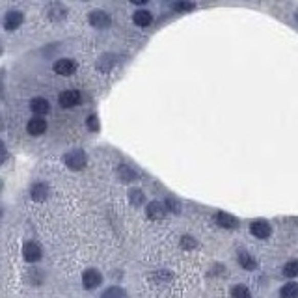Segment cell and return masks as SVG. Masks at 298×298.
Here are the masks:
<instances>
[{
  "mask_svg": "<svg viewBox=\"0 0 298 298\" xmlns=\"http://www.w3.org/2000/svg\"><path fill=\"white\" fill-rule=\"evenodd\" d=\"M26 131H28V134H32V136H39V134H43L47 131V121L43 118H32L30 121H28V125H26Z\"/></svg>",
  "mask_w": 298,
  "mask_h": 298,
  "instance_id": "10",
  "label": "cell"
},
{
  "mask_svg": "<svg viewBox=\"0 0 298 298\" xmlns=\"http://www.w3.org/2000/svg\"><path fill=\"white\" fill-rule=\"evenodd\" d=\"M181 246L183 248H188V250H190V248H196V241L194 239H192V237H183V241H181Z\"/></svg>",
  "mask_w": 298,
  "mask_h": 298,
  "instance_id": "24",
  "label": "cell"
},
{
  "mask_svg": "<svg viewBox=\"0 0 298 298\" xmlns=\"http://www.w3.org/2000/svg\"><path fill=\"white\" fill-rule=\"evenodd\" d=\"M101 282H103V276H101V272L99 270H95V268H88L86 272L82 274V285L84 289H95L101 285Z\"/></svg>",
  "mask_w": 298,
  "mask_h": 298,
  "instance_id": "3",
  "label": "cell"
},
{
  "mask_svg": "<svg viewBox=\"0 0 298 298\" xmlns=\"http://www.w3.org/2000/svg\"><path fill=\"white\" fill-rule=\"evenodd\" d=\"M250 231L257 237V239H267L270 235V224L267 220H253L250 224Z\"/></svg>",
  "mask_w": 298,
  "mask_h": 298,
  "instance_id": "9",
  "label": "cell"
},
{
  "mask_svg": "<svg viewBox=\"0 0 298 298\" xmlns=\"http://www.w3.org/2000/svg\"><path fill=\"white\" fill-rule=\"evenodd\" d=\"M133 21L136 26H142V28H144V26H149L153 23V13L147 10H138L133 15Z\"/></svg>",
  "mask_w": 298,
  "mask_h": 298,
  "instance_id": "12",
  "label": "cell"
},
{
  "mask_svg": "<svg viewBox=\"0 0 298 298\" xmlns=\"http://www.w3.org/2000/svg\"><path fill=\"white\" fill-rule=\"evenodd\" d=\"M101 298H127V293L121 287H118V285H112V287H108L104 291Z\"/></svg>",
  "mask_w": 298,
  "mask_h": 298,
  "instance_id": "17",
  "label": "cell"
},
{
  "mask_svg": "<svg viewBox=\"0 0 298 298\" xmlns=\"http://www.w3.org/2000/svg\"><path fill=\"white\" fill-rule=\"evenodd\" d=\"M283 274L287 278H294L298 276V259H294V261H289L285 263V267H283Z\"/></svg>",
  "mask_w": 298,
  "mask_h": 298,
  "instance_id": "18",
  "label": "cell"
},
{
  "mask_svg": "<svg viewBox=\"0 0 298 298\" xmlns=\"http://www.w3.org/2000/svg\"><path fill=\"white\" fill-rule=\"evenodd\" d=\"M0 192H2V181H0Z\"/></svg>",
  "mask_w": 298,
  "mask_h": 298,
  "instance_id": "26",
  "label": "cell"
},
{
  "mask_svg": "<svg viewBox=\"0 0 298 298\" xmlns=\"http://www.w3.org/2000/svg\"><path fill=\"white\" fill-rule=\"evenodd\" d=\"M6 155V145H4V142L0 140V157H4Z\"/></svg>",
  "mask_w": 298,
  "mask_h": 298,
  "instance_id": "25",
  "label": "cell"
},
{
  "mask_svg": "<svg viewBox=\"0 0 298 298\" xmlns=\"http://www.w3.org/2000/svg\"><path fill=\"white\" fill-rule=\"evenodd\" d=\"M0 129H2V123H0Z\"/></svg>",
  "mask_w": 298,
  "mask_h": 298,
  "instance_id": "29",
  "label": "cell"
},
{
  "mask_svg": "<svg viewBox=\"0 0 298 298\" xmlns=\"http://www.w3.org/2000/svg\"><path fill=\"white\" fill-rule=\"evenodd\" d=\"M23 257L28 263L39 261L41 259V246L36 244V242H26L25 246H23Z\"/></svg>",
  "mask_w": 298,
  "mask_h": 298,
  "instance_id": "5",
  "label": "cell"
},
{
  "mask_svg": "<svg viewBox=\"0 0 298 298\" xmlns=\"http://www.w3.org/2000/svg\"><path fill=\"white\" fill-rule=\"evenodd\" d=\"M280 296L282 298H298V283H287L280 289Z\"/></svg>",
  "mask_w": 298,
  "mask_h": 298,
  "instance_id": "16",
  "label": "cell"
},
{
  "mask_svg": "<svg viewBox=\"0 0 298 298\" xmlns=\"http://www.w3.org/2000/svg\"><path fill=\"white\" fill-rule=\"evenodd\" d=\"M296 19H298V13H296Z\"/></svg>",
  "mask_w": 298,
  "mask_h": 298,
  "instance_id": "30",
  "label": "cell"
},
{
  "mask_svg": "<svg viewBox=\"0 0 298 298\" xmlns=\"http://www.w3.org/2000/svg\"><path fill=\"white\" fill-rule=\"evenodd\" d=\"M32 200L36 201H43L47 200V194H49V188H47V185H43V183H37V185L32 186Z\"/></svg>",
  "mask_w": 298,
  "mask_h": 298,
  "instance_id": "14",
  "label": "cell"
},
{
  "mask_svg": "<svg viewBox=\"0 0 298 298\" xmlns=\"http://www.w3.org/2000/svg\"><path fill=\"white\" fill-rule=\"evenodd\" d=\"M239 263H241V267L246 268V270H253V268L257 267L256 259H253V257L250 256V253H246V252L239 253Z\"/></svg>",
  "mask_w": 298,
  "mask_h": 298,
  "instance_id": "15",
  "label": "cell"
},
{
  "mask_svg": "<svg viewBox=\"0 0 298 298\" xmlns=\"http://www.w3.org/2000/svg\"><path fill=\"white\" fill-rule=\"evenodd\" d=\"M86 125H88V129L90 131H93V133H97L99 131V119H97V116H90V118L86 119Z\"/></svg>",
  "mask_w": 298,
  "mask_h": 298,
  "instance_id": "23",
  "label": "cell"
},
{
  "mask_svg": "<svg viewBox=\"0 0 298 298\" xmlns=\"http://www.w3.org/2000/svg\"><path fill=\"white\" fill-rule=\"evenodd\" d=\"M231 298H252V294L244 285H235L231 289Z\"/></svg>",
  "mask_w": 298,
  "mask_h": 298,
  "instance_id": "19",
  "label": "cell"
},
{
  "mask_svg": "<svg viewBox=\"0 0 298 298\" xmlns=\"http://www.w3.org/2000/svg\"><path fill=\"white\" fill-rule=\"evenodd\" d=\"M119 174H121V179H123V181H134V179H136V174H134L131 168H127V166H121Z\"/></svg>",
  "mask_w": 298,
  "mask_h": 298,
  "instance_id": "21",
  "label": "cell"
},
{
  "mask_svg": "<svg viewBox=\"0 0 298 298\" xmlns=\"http://www.w3.org/2000/svg\"><path fill=\"white\" fill-rule=\"evenodd\" d=\"M145 212H147V216L151 220H162L166 215V207L160 201H151V203H147Z\"/></svg>",
  "mask_w": 298,
  "mask_h": 298,
  "instance_id": "11",
  "label": "cell"
},
{
  "mask_svg": "<svg viewBox=\"0 0 298 298\" xmlns=\"http://www.w3.org/2000/svg\"><path fill=\"white\" fill-rule=\"evenodd\" d=\"M63 162H66V166L69 170H82L88 162V157L82 149H73V151H69L63 157Z\"/></svg>",
  "mask_w": 298,
  "mask_h": 298,
  "instance_id": "1",
  "label": "cell"
},
{
  "mask_svg": "<svg viewBox=\"0 0 298 298\" xmlns=\"http://www.w3.org/2000/svg\"><path fill=\"white\" fill-rule=\"evenodd\" d=\"M80 99H82V95H80L78 90H66L63 93H60V104H62L63 108L77 107V104L80 103Z\"/></svg>",
  "mask_w": 298,
  "mask_h": 298,
  "instance_id": "4",
  "label": "cell"
},
{
  "mask_svg": "<svg viewBox=\"0 0 298 298\" xmlns=\"http://www.w3.org/2000/svg\"><path fill=\"white\" fill-rule=\"evenodd\" d=\"M0 52H2V47H0Z\"/></svg>",
  "mask_w": 298,
  "mask_h": 298,
  "instance_id": "28",
  "label": "cell"
},
{
  "mask_svg": "<svg viewBox=\"0 0 298 298\" xmlns=\"http://www.w3.org/2000/svg\"><path fill=\"white\" fill-rule=\"evenodd\" d=\"M0 216H2V209H0Z\"/></svg>",
  "mask_w": 298,
  "mask_h": 298,
  "instance_id": "27",
  "label": "cell"
},
{
  "mask_svg": "<svg viewBox=\"0 0 298 298\" xmlns=\"http://www.w3.org/2000/svg\"><path fill=\"white\" fill-rule=\"evenodd\" d=\"M30 108L37 118H41V116H45V114L51 112V103H49L47 99H43V97H34L30 101Z\"/></svg>",
  "mask_w": 298,
  "mask_h": 298,
  "instance_id": "8",
  "label": "cell"
},
{
  "mask_svg": "<svg viewBox=\"0 0 298 298\" xmlns=\"http://www.w3.org/2000/svg\"><path fill=\"white\" fill-rule=\"evenodd\" d=\"M129 196H131V203H133L134 207H140L144 203V192L142 190H133Z\"/></svg>",
  "mask_w": 298,
  "mask_h": 298,
  "instance_id": "20",
  "label": "cell"
},
{
  "mask_svg": "<svg viewBox=\"0 0 298 298\" xmlns=\"http://www.w3.org/2000/svg\"><path fill=\"white\" fill-rule=\"evenodd\" d=\"M90 25L99 28V30H103V28H108V26L112 25V17L103 10H93L90 13Z\"/></svg>",
  "mask_w": 298,
  "mask_h": 298,
  "instance_id": "2",
  "label": "cell"
},
{
  "mask_svg": "<svg viewBox=\"0 0 298 298\" xmlns=\"http://www.w3.org/2000/svg\"><path fill=\"white\" fill-rule=\"evenodd\" d=\"M172 8H174L175 11H190V10H194V4H190V2H175Z\"/></svg>",
  "mask_w": 298,
  "mask_h": 298,
  "instance_id": "22",
  "label": "cell"
},
{
  "mask_svg": "<svg viewBox=\"0 0 298 298\" xmlns=\"http://www.w3.org/2000/svg\"><path fill=\"white\" fill-rule=\"evenodd\" d=\"M23 21H25V15H23L21 11H8L4 17V28L13 32L23 25Z\"/></svg>",
  "mask_w": 298,
  "mask_h": 298,
  "instance_id": "6",
  "label": "cell"
},
{
  "mask_svg": "<svg viewBox=\"0 0 298 298\" xmlns=\"http://www.w3.org/2000/svg\"><path fill=\"white\" fill-rule=\"evenodd\" d=\"M216 222H218V226L226 227V229H235L239 226V220H237L235 216L227 215V212H218L216 215Z\"/></svg>",
  "mask_w": 298,
  "mask_h": 298,
  "instance_id": "13",
  "label": "cell"
},
{
  "mask_svg": "<svg viewBox=\"0 0 298 298\" xmlns=\"http://www.w3.org/2000/svg\"><path fill=\"white\" fill-rule=\"evenodd\" d=\"M54 71H56L58 75H62V77H69V75H73V73L77 71V63H75V60L62 58V60H58V62L54 63Z\"/></svg>",
  "mask_w": 298,
  "mask_h": 298,
  "instance_id": "7",
  "label": "cell"
}]
</instances>
